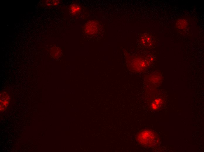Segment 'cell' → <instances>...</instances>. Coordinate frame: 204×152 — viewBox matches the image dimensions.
<instances>
[{"instance_id":"8","label":"cell","mask_w":204,"mask_h":152,"mask_svg":"<svg viewBox=\"0 0 204 152\" xmlns=\"http://www.w3.org/2000/svg\"><path fill=\"white\" fill-rule=\"evenodd\" d=\"M162 102V101L161 99H155L151 104V107L153 109H156L158 108Z\"/></svg>"},{"instance_id":"1","label":"cell","mask_w":204,"mask_h":152,"mask_svg":"<svg viewBox=\"0 0 204 152\" xmlns=\"http://www.w3.org/2000/svg\"><path fill=\"white\" fill-rule=\"evenodd\" d=\"M125 55L127 67L132 72L139 73L143 72L149 66V61L143 57L132 56L127 53Z\"/></svg>"},{"instance_id":"3","label":"cell","mask_w":204,"mask_h":152,"mask_svg":"<svg viewBox=\"0 0 204 152\" xmlns=\"http://www.w3.org/2000/svg\"><path fill=\"white\" fill-rule=\"evenodd\" d=\"M99 25L96 21H91L87 22L84 26L85 32L87 34L92 35L96 33L98 29Z\"/></svg>"},{"instance_id":"5","label":"cell","mask_w":204,"mask_h":152,"mask_svg":"<svg viewBox=\"0 0 204 152\" xmlns=\"http://www.w3.org/2000/svg\"><path fill=\"white\" fill-rule=\"evenodd\" d=\"M140 41L142 45L148 47L151 46L153 44L152 37L150 35L147 34H144L141 36Z\"/></svg>"},{"instance_id":"2","label":"cell","mask_w":204,"mask_h":152,"mask_svg":"<svg viewBox=\"0 0 204 152\" xmlns=\"http://www.w3.org/2000/svg\"><path fill=\"white\" fill-rule=\"evenodd\" d=\"M138 140L141 144L146 146H151L155 141V135L152 132L144 131L140 133L138 136Z\"/></svg>"},{"instance_id":"6","label":"cell","mask_w":204,"mask_h":152,"mask_svg":"<svg viewBox=\"0 0 204 152\" xmlns=\"http://www.w3.org/2000/svg\"><path fill=\"white\" fill-rule=\"evenodd\" d=\"M187 25V21L183 19H180L178 20L176 22L177 27L180 29H185Z\"/></svg>"},{"instance_id":"4","label":"cell","mask_w":204,"mask_h":152,"mask_svg":"<svg viewBox=\"0 0 204 152\" xmlns=\"http://www.w3.org/2000/svg\"><path fill=\"white\" fill-rule=\"evenodd\" d=\"M10 101L8 94L3 92L0 94V111H4L7 107Z\"/></svg>"},{"instance_id":"7","label":"cell","mask_w":204,"mask_h":152,"mask_svg":"<svg viewBox=\"0 0 204 152\" xmlns=\"http://www.w3.org/2000/svg\"><path fill=\"white\" fill-rule=\"evenodd\" d=\"M70 8V12L73 14H75L79 13L81 10L80 6L76 4H72Z\"/></svg>"}]
</instances>
